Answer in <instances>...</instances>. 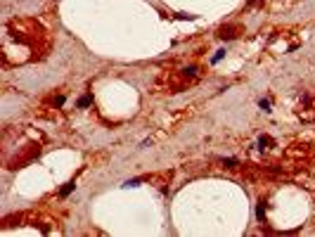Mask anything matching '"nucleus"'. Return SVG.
<instances>
[{"instance_id":"f257e3e1","label":"nucleus","mask_w":315,"mask_h":237,"mask_svg":"<svg viewBox=\"0 0 315 237\" xmlns=\"http://www.w3.org/2000/svg\"><path fill=\"white\" fill-rule=\"evenodd\" d=\"M237 26H223V29H220V31H218V36L220 38H235L237 36Z\"/></svg>"},{"instance_id":"f03ea898","label":"nucleus","mask_w":315,"mask_h":237,"mask_svg":"<svg viewBox=\"0 0 315 237\" xmlns=\"http://www.w3.org/2000/svg\"><path fill=\"white\" fill-rule=\"evenodd\" d=\"M74 187H76L74 183H66L64 187H62V192H59V197H66V194H69V192H71V190H74Z\"/></svg>"},{"instance_id":"7ed1b4c3","label":"nucleus","mask_w":315,"mask_h":237,"mask_svg":"<svg viewBox=\"0 0 315 237\" xmlns=\"http://www.w3.org/2000/svg\"><path fill=\"white\" fill-rule=\"evenodd\" d=\"M90 102H92V97H90V95H86V97H81V100H78V107H88Z\"/></svg>"},{"instance_id":"20e7f679","label":"nucleus","mask_w":315,"mask_h":237,"mask_svg":"<svg viewBox=\"0 0 315 237\" xmlns=\"http://www.w3.org/2000/svg\"><path fill=\"white\" fill-rule=\"evenodd\" d=\"M258 107H261L263 112H270V109H268V107H270V104H268V100H261V102H258Z\"/></svg>"},{"instance_id":"39448f33","label":"nucleus","mask_w":315,"mask_h":237,"mask_svg":"<svg viewBox=\"0 0 315 237\" xmlns=\"http://www.w3.org/2000/svg\"><path fill=\"white\" fill-rule=\"evenodd\" d=\"M223 55H225V50H218V52H216V55H213V62H218V59H220V57H223Z\"/></svg>"}]
</instances>
